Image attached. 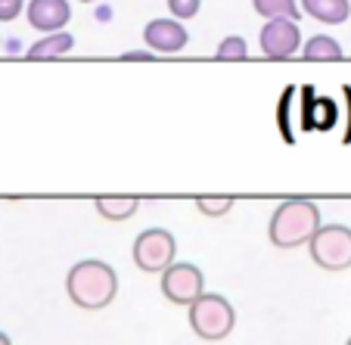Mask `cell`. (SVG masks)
<instances>
[{"label": "cell", "mask_w": 351, "mask_h": 345, "mask_svg": "<svg viewBox=\"0 0 351 345\" xmlns=\"http://www.w3.org/2000/svg\"><path fill=\"white\" fill-rule=\"evenodd\" d=\"M66 292L69 299L84 311H99V308L112 305L115 292H119V277H115L112 265L99 259H84L72 265L66 277Z\"/></svg>", "instance_id": "1"}, {"label": "cell", "mask_w": 351, "mask_h": 345, "mask_svg": "<svg viewBox=\"0 0 351 345\" xmlns=\"http://www.w3.org/2000/svg\"><path fill=\"white\" fill-rule=\"evenodd\" d=\"M320 227V209L311 200H286L274 209L271 224H267V239L277 249H298L308 246L314 230Z\"/></svg>", "instance_id": "2"}, {"label": "cell", "mask_w": 351, "mask_h": 345, "mask_svg": "<svg viewBox=\"0 0 351 345\" xmlns=\"http://www.w3.org/2000/svg\"><path fill=\"white\" fill-rule=\"evenodd\" d=\"M237 326V311L233 305L218 296V292H202L190 305V330L206 342H221Z\"/></svg>", "instance_id": "3"}, {"label": "cell", "mask_w": 351, "mask_h": 345, "mask_svg": "<svg viewBox=\"0 0 351 345\" xmlns=\"http://www.w3.org/2000/svg\"><path fill=\"white\" fill-rule=\"evenodd\" d=\"M308 252L314 265L330 274L351 267V227L345 224H320L314 237L308 239Z\"/></svg>", "instance_id": "4"}, {"label": "cell", "mask_w": 351, "mask_h": 345, "mask_svg": "<svg viewBox=\"0 0 351 345\" xmlns=\"http://www.w3.org/2000/svg\"><path fill=\"white\" fill-rule=\"evenodd\" d=\"M134 265L143 274H162L174 259H178V239L165 227H149L134 239Z\"/></svg>", "instance_id": "5"}, {"label": "cell", "mask_w": 351, "mask_h": 345, "mask_svg": "<svg viewBox=\"0 0 351 345\" xmlns=\"http://www.w3.org/2000/svg\"><path fill=\"white\" fill-rule=\"evenodd\" d=\"M206 292V274L199 271L190 261H171V265L162 271V296H165L171 305H186Z\"/></svg>", "instance_id": "6"}, {"label": "cell", "mask_w": 351, "mask_h": 345, "mask_svg": "<svg viewBox=\"0 0 351 345\" xmlns=\"http://www.w3.org/2000/svg\"><path fill=\"white\" fill-rule=\"evenodd\" d=\"M258 44L265 50V56H271V60L295 56L302 50V28L292 19H267V25H261Z\"/></svg>", "instance_id": "7"}, {"label": "cell", "mask_w": 351, "mask_h": 345, "mask_svg": "<svg viewBox=\"0 0 351 345\" xmlns=\"http://www.w3.org/2000/svg\"><path fill=\"white\" fill-rule=\"evenodd\" d=\"M69 19H72V3L69 0H28V25L34 32H66Z\"/></svg>", "instance_id": "8"}, {"label": "cell", "mask_w": 351, "mask_h": 345, "mask_svg": "<svg viewBox=\"0 0 351 345\" xmlns=\"http://www.w3.org/2000/svg\"><path fill=\"white\" fill-rule=\"evenodd\" d=\"M143 40L149 50H159V53H180L186 47V40H190V32L178 19H153L146 22Z\"/></svg>", "instance_id": "9"}, {"label": "cell", "mask_w": 351, "mask_h": 345, "mask_svg": "<svg viewBox=\"0 0 351 345\" xmlns=\"http://www.w3.org/2000/svg\"><path fill=\"white\" fill-rule=\"evenodd\" d=\"M320 25H342L351 16V0H302V7Z\"/></svg>", "instance_id": "10"}, {"label": "cell", "mask_w": 351, "mask_h": 345, "mask_svg": "<svg viewBox=\"0 0 351 345\" xmlns=\"http://www.w3.org/2000/svg\"><path fill=\"white\" fill-rule=\"evenodd\" d=\"M72 47H75V34H69V32L44 34L40 40H34L28 47V60H56V56H66Z\"/></svg>", "instance_id": "11"}, {"label": "cell", "mask_w": 351, "mask_h": 345, "mask_svg": "<svg viewBox=\"0 0 351 345\" xmlns=\"http://www.w3.org/2000/svg\"><path fill=\"white\" fill-rule=\"evenodd\" d=\"M93 209H97L106 221H115V224H119V221H128L134 212H137L140 200L137 196H97V200H93Z\"/></svg>", "instance_id": "12"}, {"label": "cell", "mask_w": 351, "mask_h": 345, "mask_svg": "<svg viewBox=\"0 0 351 345\" xmlns=\"http://www.w3.org/2000/svg\"><path fill=\"white\" fill-rule=\"evenodd\" d=\"M302 56H305V60H342L345 50L336 38H330V34H314V38L305 40Z\"/></svg>", "instance_id": "13"}, {"label": "cell", "mask_w": 351, "mask_h": 345, "mask_svg": "<svg viewBox=\"0 0 351 345\" xmlns=\"http://www.w3.org/2000/svg\"><path fill=\"white\" fill-rule=\"evenodd\" d=\"M252 7L258 16H265V19H298V3L295 0H252Z\"/></svg>", "instance_id": "14"}, {"label": "cell", "mask_w": 351, "mask_h": 345, "mask_svg": "<svg viewBox=\"0 0 351 345\" xmlns=\"http://www.w3.org/2000/svg\"><path fill=\"white\" fill-rule=\"evenodd\" d=\"M215 56H218V60H249V44H245V38H239V34H230V38H224L218 44Z\"/></svg>", "instance_id": "15"}, {"label": "cell", "mask_w": 351, "mask_h": 345, "mask_svg": "<svg viewBox=\"0 0 351 345\" xmlns=\"http://www.w3.org/2000/svg\"><path fill=\"white\" fill-rule=\"evenodd\" d=\"M233 196H199L196 200V209L202 215H208V218H221V215H227L233 209Z\"/></svg>", "instance_id": "16"}, {"label": "cell", "mask_w": 351, "mask_h": 345, "mask_svg": "<svg viewBox=\"0 0 351 345\" xmlns=\"http://www.w3.org/2000/svg\"><path fill=\"white\" fill-rule=\"evenodd\" d=\"M199 7H202V0H168V10H171V19H178V22L193 19V16L199 13Z\"/></svg>", "instance_id": "17"}, {"label": "cell", "mask_w": 351, "mask_h": 345, "mask_svg": "<svg viewBox=\"0 0 351 345\" xmlns=\"http://www.w3.org/2000/svg\"><path fill=\"white\" fill-rule=\"evenodd\" d=\"M25 0H0V22H13L22 16Z\"/></svg>", "instance_id": "18"}, {"label": "cell", "mask_w": 351, "mask_h": 345, "mask_svg": "<svg viewBox=\"0 0 351 345\" xmlns=\"http://www.w3.org/2000/svg\"><path fill=\"white\" fill-rule=\"evenodd\" d=\"M121 60H125V62H149V60H153V53H146V50H134V53H131V50H128Z\"/></svg>", "instance_id": "19"}, {"label": "cell", "mask_w": 351, "mask_h": 345, "mask_svg": "<svg viewBox=\"0 0 351 345\" xmlns=\"http://www.w3.org/2000/svg\"><path fill=\"white\" fill-rule=\"evenodd\" d=\"M0 345H13V342H10V336H7V333H0Z\"/></svg>", "instance_id": "20"}, {"label": "cell", "mask_w": 351, "mask_h": 345, "mask_svg": "<svg viewBox=\"0 0 351 345\" xmlns=\"http://www.w3.org/2000/svg\"><path fill=\"white\" fill-rule=\"evenodd\" d=\"M81 3H97V0H81Z\"/></svg>", "instance_id": "21"}, {"label": "cell", "mask_w": 351, "mask_h": 345, "mask_svg": "<svg viewBox=\"0 0 351 345\" xmlns=\"http://www.w3.org/2000/svg\"><path fill=\"white\" fill-rule=\"evenodd\" d=\"M345 345H351V339H348V342H345Z\"/></svg>", "instance_id": "22"}]
</instances>
